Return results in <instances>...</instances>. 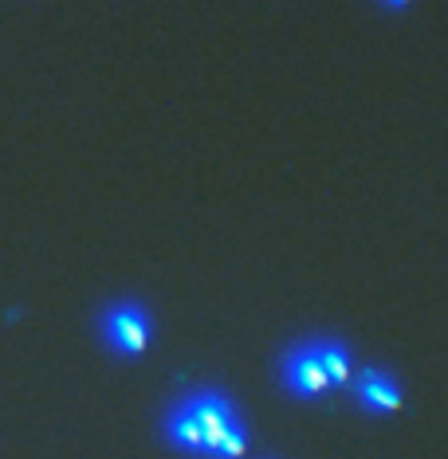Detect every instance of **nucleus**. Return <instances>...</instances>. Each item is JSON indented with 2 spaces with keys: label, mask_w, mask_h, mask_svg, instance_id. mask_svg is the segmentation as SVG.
Here are the masks:
<instances>
[{
  "label": "nucleus",
  "mask_w": 448,
  "mask_h": 459,
  "mask_svg": "<svg viewBox=\"0 0 448 459\" xmlns=\"http://www.w3.org/2000/svg\"><path fill=\"white\" fill-rule=\"evenodd\" d=\"M150 338H154V318L142 302L122 299V302H114V307H107V315H102V342H107L114 353L134 358V353H142L150 346Z\"/></svg>",
  "instance_id": "f257e3e1"
},
{
  "label": "nucleus",
  "mask_w": 448,
  "mask_h": 459,
  "mask_svg": "<svg viewBox=\"0 0 448 459\" xmlns=\"http://www.w3.org/2000/svg\"><path fill=\"white\" fill-rule=\"evenodd\" d=\"M279 381L291 396L299 401H319V396L330 393V381H327V369H322L319 353H315V342H303V346H291L279 361Z\"/></svg>",
  "instance_id": "f03ea898"
},
{
  "label": "nucleus",
  "mask_w": 448,
  "mask_h": 459,
  "mask_svg": "<svg viewBox=\"0 0 448 459\" xmlns=\"http://www.w3.org/2000/svg\"><path fill=\"white\" fill-rule=\"evenodd\" d=\"M354 393H358V404L373 416L382 412H398L401 409V385L390 377V373L382 369H362L358 385H354Z\"/></svg>",
  "instance_id": "7ed1b4c3"
},
{
  "label": "nucleus",
  "mask_w": 448,
  "mask_h": 459,
  "mask_svg": "<svg viewBox=\"0 0 448 459\" xmlns=\"http://www.w3.org/2000/svg\"><path fill=\"white\" fill-rule=\"evenodd\" d=\"M382 4H385V8H393V13H401V8L409 4V0H382Z\"/></svg>",
  "instance_id": "6e6552de"
},
{
  "label": "nucleus",
  "mask_w": 448,
  "mask_h": 459,
  "mask_svg": "<svg viewBox=\"0 0 448 459\" xmlns=\"http://www.w3.org/2000/svg\"><path fill=\"white\" fill-rule=\"evenodd\" d=\"M244 452H248V424L241 416H233V420H228L216 436H208V444H205L208 459H236Z\"/></svg>",
  "instance_id": "0eeeda50"
},
{
  "label": "nucleus",
  "mask_w": 448,
  "mask_h": 459,
  "mask_svg": "<svg viewBox=\"0 0 448 459\" xmlns=\"http://www.w3.org/2000/svg\"><path fill=\"white\" fill-rule=\"evenodd\" d=\"M165 440H170L173 447H181L185 455H205V428H201V420H197L189 396L177 401L173 412L165 416Z\"/></svg>",
  "instance_id": "20e7f679"
},
{
  "label": "nucleus",
  "mask_w": 448,
  "mask_h": 459,
  "mask_svg": "<svg viewBox=\"0 0 448 459\" xmlns=\"http://www.w3.org/2000/svg\"><path fill=\"white\" fill-rule=\"evenodd\" d=\"M189 404H193L197 420H201V428H205V444H208V436H216V432H221V428L236 416V404L228 401V396H224L221 389L189 393Z\"/></svg>",
  "instance_id": "39448f33"
},
{
  "label": "nucleus",
  "mask_w": 448,
  "mask_h": 459,
  "mask_svg": "<svg viewBox=\"0 0 448 459\" xmlns=\"http://www.w3.org/2000/svg\"><path fill=\"white\" fill-rule=\"evenodd\" d=\"M311 342H315V353H319L322 369H327L330 389H338V385H347V381H350V369H354L347 342H338V338H311Z\"/></svg>",
  "instance_id": "423d86ee"
}]
</instances>
